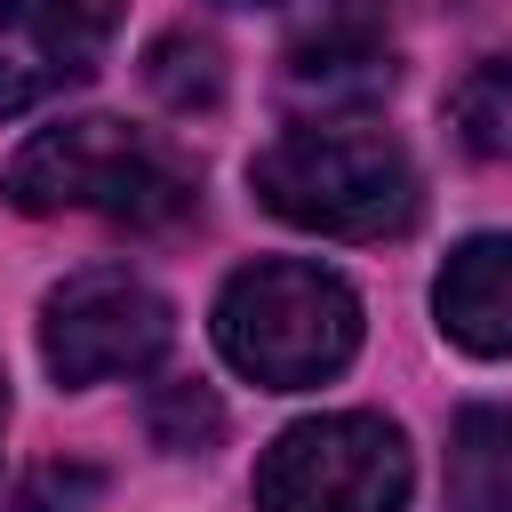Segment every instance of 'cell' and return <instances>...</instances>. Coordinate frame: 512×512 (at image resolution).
Segmentation results:
<instances>
[{
    "label": "cell",
    "instance_id": "cell-1",
    "mask_svg": "<svg viewBox=\"0 0 512 512\" xmlns=\"http://www.w3.org/2000/svg\"><path fill=\"white\" fill-rule=\"evenodd\" d=\"M0 200L24 216H104L128 232H168L200 208V176L168 136L88 112V120L40 128L0 168Z\"/></svg>",
    "mask_w": 512,
    "mask_h": 512
},
{
    "label": "cell",
    "instance_id": "cell-2",
    "mask_svg": "<svg viewBox=\"0 0 512 512\" xmlns=\"http://www.w3.org/2000/svg\"><path fill=\"white\" fill-rule=\"evenodd\" d=\"M256 200L320 240H392L416 224V160L400 136L352 112H320L248 160Z\"/></svg>",
    "mask_w": 512,
    "mask_h": 512
},
{
    "label": "cell",
    "instance_id": "cell-3",
    "mask_svg": "<svg viewBox=\"0 0 512 512\" xmlns=\"http://www.w3.org/2000/svg\"><path fill=\"white\" fill-rule=\"evenodd\" d=\"M216 352L264 392L328 384L360 352V296L344 272L304 264V256L240 264L216 296Z\"/></svg>",
    "mask_w": 512,
    "mask_h": 512
},
{
    "label": "cell",
    "instance_id": "cell-4",
    "mask_svg": "<svg viewBox=\"0 0 512 512\" xmlns=\"http://www.w3.org/2000/svg\"><path fill=\"white\" fill-rule=\"evenodd\" d=\"M408 440L392 416L344 408L288 424L256 464V512H400L408 504Z\"/></svg>",
    "mask_w": 512,
    "mask_h": 512
},
{
    "label": "cell",
    "instance_id": "cell-5",
    "mask_svg": "<svg viewBox=\"0 0 512 512\" xmlns=\"http://www.w3.org/2000/svg\"><path fill=\"white\" fill-rule=\"evenodd\" d=\"M176 336V312L152 280H136L128 264H88L72 280L48 288L40 304V360L56 384H112V376H144Z\"/></svg>",
    "mask_w": 512,
    "mask_h": 512
},
{
    "label": "cell",
    "instance_id": "cell-6",
    "mask_svg": "<svg viewBox=\"0 0 512 512\" xmlns=\"http://www.w3.org/2000/svg\"><path fill=\"white\" fill-rule=\"evenodd\" d=\"M128 0H0V120L80 88L112 32H120Z\"/></svg>",
    "mask_w": 512,
    "mask_h": 512
},
{
    "label": "cell",
    "instance_id": "cell-7",
    "mask_svg": "<svg viewBox=\"0 0 512 512\" xmlns=\"http://www.w3.org/2000/svg\"><path fill=\"white\" fill-rule=\"evenodd\" d=\"M384 80H392V32H384V8L376 0H336L320 24H304L288 40V88L312 96L320 112L360 104Z\"/></svg>",
    "mask_w": 512,
    "mask_h": 512
},
{
    "label": "cell",
    "instance_id": "cell-8",
    "mask_svg": "<svg viewBox=\"0 0 512 512\" xmlns=\"http://www.w3.org/2000/svg\"><path fill=\"white\" fill-rule=\"evenodd\" d=\"M440 336L472 360H512V232H472L432 280Z\"/></svg>",
    "mask_w": 512,
    "mask_h": 512
},
{
    "label": "cell",
    "instance_id": "cell-9",
    "mask_svg": "<svg viewBox=\"0 0 512 512\" xmlns=\"http://www.w3.org/2000/svg\"><path fill=\"white\" fill-rule=\"evenodd\" d=\"M448 512H512V408H464L448 424Z\"/></svg>",
    "mask_w": 512,
    "mask_h": 512
},
{
    "label": "cell",
    "instance_id": "cell-10",
    "mask_svg": "<svg viewBox=\"0 0 512 512\" xmlns=\"http://www.w3.org/2000/svg\"><path fill=\"white\" fill-rule=\"evenodd\" d=\"M448 128H456V144H464L472 160H512V48L480 56V64L456 80Z\"/></svg>",
    "mask_w": 512,
    "mask_h": 512
},
{
    "label": "cell",
    "instance_id": "cell-11",
    "mask_svg": "<svg viewBox=\"0 0 512 512\" xmlns=\"http://www.w3.org/2000/svg\"><path fill=\"white\" fill-rule=\"evenodd\" d=\"M144 88L168 104V112H216L224 104V56H216V40L208 32H160L152 48H144Z\"/></svg>",
    "mask_w": 512,
    "mask_h": 512
},
{
    "label": "cell",
    "instance_id": "cell-12",
    "mask_svg": "<svg viewBox=\"0 0 512 512\" xmlns=\"http://www.w3.org/2000/svg\"><path fill=\"white\" fill-rule=\"evenodd\" d=\"M216 432H224V408H216L208 384H168V392H152V440H160L168 456H200Z\"/></svg>",
    "mask_w": 512,
    "mask_h": 512
},
{
    "label": "cell",
    "instance_id": "cell-13",
    "mask_svg": "<svg viewBox=\"0 0 512 512\" xmlns=\"http://www.w3.org/2000/svg\"><path fill=\"white\" fill-rule=\"evenodd\" d=\"M88 496H104V472H88V464H48V472H32V480L8 496V512H64V504H88Z\"/></svg>",
    "mask_w": 512,
    "mask_h": 512
},
{
    "label": "cell",
    "instance_id": "cell-14",
    "mask_svg": "<svg viewBox=\"0 0 512 512\" xmlns=\"http://www.w3.org/2000/svg\"><path fill=\"white\" fill-rule=\"evenodd\" d=\"M224 8H280V0H224Z\"/></svg>",
    "mask_w": 512,
    "mask_h": 512
},
{
    "label": "cell",
    "instance_id": "cell-15",
    "mask_svg": "<svg viewBox=\"0 0 512 512\" xmlns=\"http://www.w3.org/2000/svg\"><path fill=\"white\" fill-rule=\"evenodd\" d=\"M0 432H8V376H0Z\"/></svg>",
    "mask_w": 512,
    "mask_h": 512
}]
</instances>
